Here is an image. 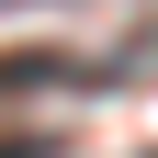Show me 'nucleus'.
I'll return each instance as SVG.
<instances>
[{
    "label": "nucleus",
    "mask_w": 158,
    "mask_h": 158,
    "mask_svg": "<svg viewBox=\"0 0 158 158\" xmlns=\"http://www.w3.org/2000/svg\"><path fill=\"white\" fill-rule=\"evenodd\" d=\"M68 56H56V45H11V56H0V102H11V90H68Z\"/></svg>",
    "instance_id": "nucleus-1"
},
{
    "label": "nucleus",
    "mask_w": 158,
    "mask_h": 158,
    "mask_svg": "<svg viewBox=\"0 0 158 158\" xmlns=\"http://www.w3.org/2000/svg\"><path fill=\"white\" fill-rule=\"evenodd\" d=\"M0 158H56V135H34V124H0Z\"/></svg>",
    "instance_id": "nucleus-2"
}]
</instances>
